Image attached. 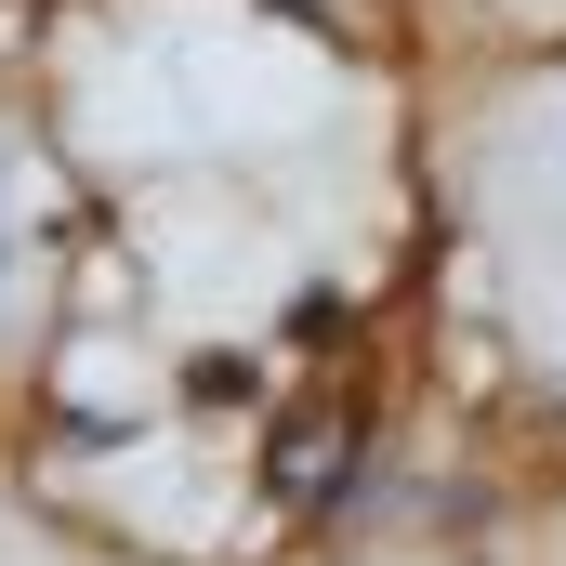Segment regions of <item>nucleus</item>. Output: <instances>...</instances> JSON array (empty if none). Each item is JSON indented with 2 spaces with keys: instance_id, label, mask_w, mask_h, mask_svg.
Masks as SVG:
<instances>
[{
  "instance_id": "f03ea898",
  "label": "nucleus",
  "mask_w": 566,
  "mask_h": 566,
  "mask_svg": "<svg viewBox=\"0 0 566 566\" xmlns=\"http://www.w3.org/2000/svg\"><path fill=\"white\" fill-rule=\"evenodd\" d=\"M53 382H66V409H106V422H145V409H158V369H145L133 343H106V329H93V343H66V369H53Z\"/></svg>"
},
{
  "instance_id": "20e7f679",
  "label": "nucleus",
  "mask_w": 566,
  "mask_h": 566,
  "mask_svg": "<svg viewBox=\"0 0 566 566\" xmlns=\"http://www.w3.org/2000/svg\"><path fill=\"white\" fill-rule=\"evenodd\" d=\"M554 158H566V106H554Z\"/></svg>"
},
{
  "instance_id": "7ed1b4c3",
  "label": "nucleus",
  "mask_w": 566,
  "mask_h": 566,
  "mask_svg": "<svg viewBox=\"0 0 566 566\" xmlns=\"http://www.w3.org/2000/svg\"><path fill=\"white\" fill-rule=\"evenodd\" d=\"M0 290H13V211H0Z\"/></svg>"
},
{
  "instance_id": "f257e3e1",
  "label": "nucleus",
  "mask_w": 566,
  "mask_h": 566,
  "mask_svg": "<svg viewBox=\"0 0 566 566\" xmlns=\"http://www.w3.org/2000/svg\"><path fill=\"white\" fill-rule=\"evenodd\" d=\"M106 501H119L133 527H158V541H211V527H224V488H211V461H198L185 434H158V448L133 434V448L106 461Z\"/></svg>"
}]
</instances>
